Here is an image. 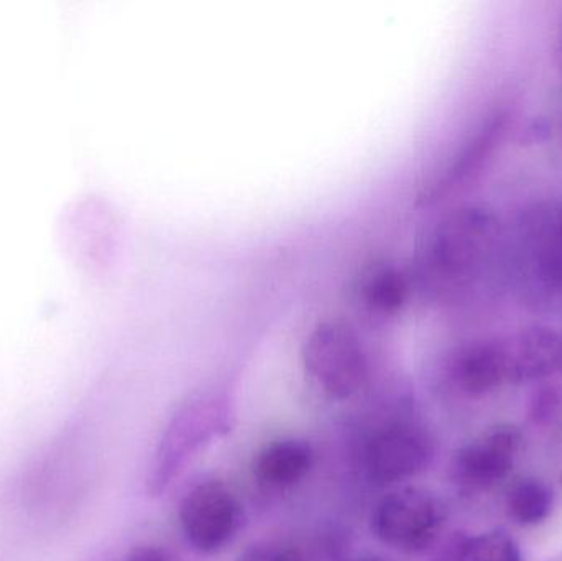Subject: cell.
<instances>
[{"label": "cell", "mask_w": 562, "mask_h": 561, "mask_svg": "<svg viewBox=\"0 0 562 561\" xmlns=\"http://www.w3.org/2000/svg\"><path fill=\"white\" fill-rule=\"evenodd\" d=\"M497 236L498 223L491 211L458 207L436 224L419 260L439 289H461L479 272Z\"/></svg>", "instance_id": "cell-1"}, {"label": "cell", "mask_w": 562, "mask_h": 561, "mask_svg": "<svg viewBox=\"0 0 562 561\" xmlns=\"http://www.w3.org/2000/svg\"><path fill=\"white\" fill-rule=\"evenodd\" d=\"M231 412L223 395L207 394L184 405L168 425L148 473V491L160 494L187 470L201 450L231 430Z\"/></svg>", "instance_id": "cell-2"}, {"label": "cell", "mask_w": 562, "mask_h": 561, "mask_svg": "<svg viewBox=\"0 0 562 561\" xmlns=\"http://www.w3.org/2000/svg\"><path fill=\"white\" fill-rule=\"evenodd\" d=\"M445 523V507L438 497L409 484L392 487L370 513V532L383 546L402 553L428 550Z\"/></svg>", "instance_id": "cell-3"}, {"label": "cell", "mask_w": 562, "mask_h": 561, "mask_svg": "<svg viewBox=\"0 0 562 561\" xmlns=\"http://www.w3.org/2000/svg\"><path fill=\"white\" fill-rule=\"evenodd\" d=\"M435 457L431 435L413 418H395L367 438L362 463L367 480L380 487L402 486L422 474Z\"/></svg>", "instance_id": "cell-4"}, {"label": "cell", "mask_w": 562, "mask_h": 561, "mask_svg": "<svg viewBox=\"0 0 562 561\" xmlns=\"http://www.w3.org/2000/svg\"><path fill=\"white\" fill-rule=\"evenodd\" d=\"M178 519L184 540L196 552L214 556L236 539L244 523V506L227 484L206 481L188 491Z\"/></svg>", "instance_id": "cell-5"}, {"label": "cell", "mask_w": 562, "mask_h": 561, "mask_svg": "<svg viewBox=\"0 0 562 561\" xmlns=\"http://www.w3.org/2000/svg\"><path fill=\"white\" fill-rule=\"evenodd\" d=\"M520 434L510 425L491 428L456 451L451 460L452 483L464 493H484L514 470Z\"/></svg>", "instance_id": "cell-6"}, {"label": "cell", "mask_w": 562, "mask_h": 561, "mask_svg": "<svg viewBox=\"0 0 562 561\" xmlns=\"http://www.w3.org/2000/svg\"><path fill=\"white\" fill-rule=\"evenodd\" d=\"M448 378L456 389L481 397L512 382L508 343L484 341L459 349L448 366Z\"/></svg>", "instance_id": "cell-7"}, {"label": "cell", "mask_w": 562, "mask_h": 561, "mask_svg": "<svg viewBox=\"0 0 562 561\" xmlns=\"http://www.w3.org/2000/svg\"><path fill=\"white\" fill-rule=\"evenodd\" d=\"M313 464L314 450L306 440L277 438L257 451L252 476L266 490H290L307 476Z\"/></svg>", "instance_id": "cell-8"}, {"label": "cell", "mask_w": 562, "mask_h": 561, "mask_svg": "<svg viewBox=\"0 0 562 561\" xmlns=\"http://www.w3.org/2000/svg\"><path fill=\"white\" fill-rule=\"evenodd\" d=\"M512 382L533 381L551 374L562 359V339L553 329L531 328L508 341Z\"/></svg>", "instance_id": "cell-9"}, {"label": "cell", "mask_w": 562, "mask_h": 561, "mask_svg": "<svg viewBox=\"0 0 562 561\" xmlns=\"http://www.w3.org/2000/svg\"><path fill=\"white\" fill-rule=\"evenodd\" d=\"M553 501V491L544 481L525 478L508 491V516L520 526H537L550 516Z\"/></svg>", "instance_id": "cell-10"}, {"label": "cell", "mask_w": 562, "mask_h": 561, "mask_svg": "<svg viewBox=\"0 0 562 561\" xmlns=\"http://www.w3.org/2000/svg\"><path fill=\"white\" fill-rule=\"evenodd\" d=\"M458 561H521V553L507 532L495 530L464 540L459 547Z\"/></svg>", "instance_id": "cell-11"}, {"label": "cell", "mask_w": 562, "mask_h": 561, "mask_svg": "<svg viewBox=\"0 0 562 561\" xmlns=\"http://www.w3.org/2000/svg\"><path fill=\"white\" fill-rule=\"evenodd\" d=\"M538 262L544 280L562 287V206L551 214L541 233Z\"/></svg>", "instance_id": "cell-12"}, {"label": "cell", "mask_w": 562, "mask_h": 561, "mask_svg": "<svg viewBox=\"0 0 562 561\" xmlns=\"http://www.w3.org/2000/svg\"><path fill=\"white\" fill-rule=\"evenodd\" d=\"M237 561H303V559L293 547L279 542H266L250 547Z\"/></svg>", "instance_id": "cell-13"}, {"label": "cell", "mask_w": 562, "mask_h": 561, "mask_svg": "<svg viewBox=\"0 0 562 561\" xmlns=\"http://www.w3.org/2000/svg\"><path fill=\"white\" fill-rule=\"evenodd\" d=\"M124 561H171L165 550L155 546L135 547L132 552L127 553Z\"/></svg>", "instance_id": "cell-14"}, {"label": "cell", "mask_w": 562, "mask_h": 561, "mask_svg": "<svg viewBox=\"0 0 562 561\" xmlns=\"http://www.w3.org/2000/svg\"><path fill=\"white\" fill-rule=\"evenodd\" d=\"M349 561H386L383 559H380V557H359V559H353Z\"/></svg>", "instance_id": "cell-15"}, {"label": "cell", "mask_w": 562, "mask_h": 561, "mask_svg": "<svg viewBox=\"0 0 562 561\" xmlns=\"http://www.w3.org/2000/svg\"><path fill=\"white\" fill-rule=\"evenodd\" d=\"M561 364H562V359H561Z\"/></svg>", "instance_id": "cell-16"}]
</instances>
